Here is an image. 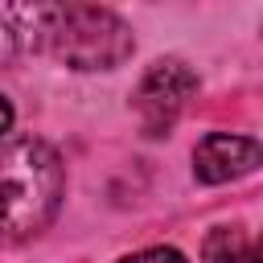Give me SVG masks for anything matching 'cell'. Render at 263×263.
<instances>
[{
  "label": "cell",
  "instance_id": "3",
  "mask_svg": "<svg viewBox=\"0 0 263 263\" xmlns=\"http://www.w3.org/2000/svg\"><path fill=\"white\" fill-rule=\"evenodd\" d=\"M193 90H197V74L185 62H173V58L168 62H156L140 78V86L132 95V107L140 115V127L148 136H164L177 123V115L185 111V103L193 99Z\"/></svg>",
  "mask_w": 263,
  "mask_h": 263
},
{
  "label": "cell",
  "instance_id": "1",
  "mask_svg": "<svg viewBox=\"0 0 263 263\" xmlns=\"http://www.w3.org/2000/svg\"><path fill=\"white\" fill-rule=\"evenodd\" d=\"M62 160L45 140L16 136L0 144V247L37 234L62 201Z\"/></svg>",
  "mask_w": 263,
  "mask_h": 263
},
{
  "label": "cell",
  "instance_id": "8",
  "mask_svg": "<svg viewBox=\"0 0 263 263\" xmlns=\"http://www.w3.org/2000/svg\"><path fill=\"white\" fill-rule=\"evenodd\" d=\"M8 123H12V107H8V99L0 95V132H8Z\"/></svg>",
  "mask_w": 263,
  "mask_h": 263
},
{
  "label": "cell",
  "instance_id": "4",
  "mask_svg": "<svg viewBox=\"0 0 263 263\" xmlns=\"http://www.w3.org/2000/svg\"><path fill=\"white\" fill-rule=\"evenodd\" d=\"M259 164V144L251 136H226V132H210L197 148H193V173L205 185H222L234 177L255 173Z\"/></svg>",
  "mask_w": 263,
  "mask_h": 263
},
{
  "label": "cell",
  "instance_id": "7",
  "mask_svg": "<svg viewBox=\"0 0 263 263\" xmlns=\"http://www.w3.org/2000/svg\"><path fill=\"white\" fill-rule=\"evenodd\" d=\"M119 263H185V255L173 251V247H148V251H136V255L119 259Z\"/></svg>",
  "mask_w": 263,
  "mask_h": 263
},
{
  "label": "cell",
  "instance_id": "5",
  "mask_svg": "<svg viewBox=\"0 0 263 263\" xmlns=\"http://www.w3.org/2000/svg\"><path fill=\"white\" fill-rule=\"evenodd\" d=\"M41 16L45 4H0V66L41 45Z\"/></svg>",
  "mask_w": 263,
  "mask_h": 263
},
{
  "label": "cell",
  "instance_id": "6",
  "mask_svg": "<svg viewBox=\"0 0 263 263\" xmlns=\"http://www.w3.org/2000/svg\"><path fill=\"white\" fill-rule=\"evenodd\" d=\"M251 255H255V242L234 226H218L205 238V259L210 263H247Z\"/></svg>",
  "mask_w": 263,
  "mask_h": 263
},
{
  "label": "cell",
  "instance_id": "2",
  "mask_svg": "<svg viewBox=\"0 0 263 263\" xmlns=\"http://www.w3.org/2000/svg\"><path fill=\"white\" fill-rule=\"evenodd\" d=\"M132 29L95 4H49L41 16V49L70 70H111L132 53Z\"/></svg>",
  "mask_w": 263,
  "mask_h": 263
}]
</instances>
